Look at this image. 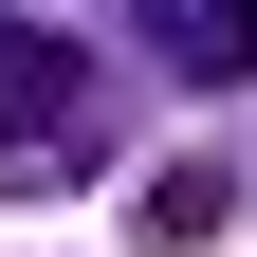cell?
Returning a JSON list of instances; mask_svg holds the SVG:
<instances>
[{"label":"cell","instance_id":"cell-1","mask_svg":"<svg viewBox=\"0 0 257 257\" xmlns=\"http://www.w3.org/2000/svg\"><path fill=\"white\" fill-rule=\"evenodd\" d=\"M110 147V92L55 19H0V202H55V184Z\"/></svg>","mask_w":257,"mask_h":257},{"label":"cell","instance_id":"cell-2","mask_svg":"<svg viewBox=\"0 0 257 257\" xmlns=\"http://www.w3.org/2000/svg\"><path fill=\"white\" fill-rule=\"evenodd\" d=\"M110 19H147V55H166V74H202V92L257 74V0H110Z\"/></svg>","mask_w":257,"mask_h":257},{"label":"cell","instance_id":"cell-3","mask_svg":"<svg viewBox=\"0 0 257 257\" xmlns=\"http://www.w3.org/2000/svg\"><path fill=\"white\" fill-rule=\"evenodd\" d=\"M128 239H147V257H202V239H239V166H166L147 202H128Z\"/></svg>","mask_w":257,"mask_h":257}]
</instances>
